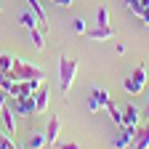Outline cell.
Returning a JSON list of instances; mask_svg holds the SVG:
<instances>
[{
	"mask_svg": "<svg viewBox=\"0 0 149 149\" xmlns=\"http://www.w3.org/2000/svg\"><path fill=\"white\" fill-rule=\"evenodd\" d=\"M56 6H72V0H56Z\"/></svg>",
	"mask_w": 149,
	"mask_h": 149,
	"instance_id": "cell-25",
	"label": "cell"
},
{
	"mask_svg": "<svg viewBox=\"0 0 149 149\" xmlns=\"http://www.w3.org/2000/svg\"><path fill=\"white\" fill-rule=\"evenodd\" d=\"M130 149H149V123L136 125V136H133V146Z\"/></svg>",
	"mask_w": 149,
	"mask_h": 149,
	"instance_id": "cell-7",
	"label": "cell"
},
{
	"mask_svg": "<svg viewBox=\"0 0 149 149\" xmlns=\"http://www.w3.org/2000/svg\"><path fill=\"white\" fill-rule=\"evenodd\" d=\"M19 24L27 27V29H35V27H37V19H35L32 11H22V13H19Z\"/></svg>",
	"mask_w": 149,
	"mask_h": 149,
	"instance_id": "cell-15",
	"label": "cell"
},
{
	"mask_svg": "<svg viewBox=\"0 0 149 149\" xmlns=\"http://www.w3.org/2000/svg\"><path fill=\"white\" fill-rule=\"evenodd\" d=\"M45 32L40 29V27H35V29H29V37H32V43H35V48L37 51H45V37H43Z\"/></svg>",
	"mask_w": 149,
	"mask_h": 149,
	"instance_id": "cell-14",
	"label": "cell"
},
{
	"mask_svg": "<svg viewBox=\"0 0 149 149\" xmlns=\"http://www.w3.org/2000/svg\"><path fill=\"white\" fill-rule=\"evenodd\" d=\"M125 6L130 8V13L139 16V11H141V0H125Z\"/></svg>",
	"mask_w": 149,
	"mask_h": 149,
	"instance_id": "cell-23",
	"label": "cell"
},
{
	"mask_svg": "<svg viewBox=\"0 0 149 149\" xmlns=\"http://www.w3.org/2000/svg\"><path fill=\"white\" fill-rule=\"evenodd\" d=\"M6 74L11 80H16V83H22V80H43L45 77V72L40 67H35L29 61H22V59H13V69L6 72Z\"/></svg>",
	"mask_w": 149,
	"mask_h": 149,
	"instance_id": "cell-1",
	"label": "cell"
},
{
	"mask_svg": "<svg viewBox=\"0 0 149 149\" xmlns=\"http://www.w3.org/2000/svg\"><path fill=\"white\" fill-rule=\"evenodd\" d=\"M133 136H136V128H130V125H120V128H117L115 141H112V149H130V146H133Z\"/></svg>",
	"mask_w": 149,
	"mask_h": 149,
	"instance_id": "cell-5",
	"label": "cell"
},
{
	"mask_svg": "<svg viewBox=\"0 0 149 149\" xmlns=\"http://www.w3.org/2000/svg\"><path fill=\"white\" fill-rule=\"evenodd\" d=\"M139 19H141V24L149 27V0H141V11H139Z\"/></svg>",
	"mask_w": 149,
	"mask_h": 149,
	"instance_id": "cell-19",
	"label": "cell"
},
{
	"mask_svg": "<svg viewBox=\"0 0 149 149\" xmlns=\"http://www.w3.org/2000/svg\"><path fill=\"white\" fill-rule=\"evenodd\" d=\"M53 146H56V149H80L77 141H56Z\"/></svg>",
	"mask_w": 149,
	"mask_h": 149,
	"instance_id": "cell-21",
	"label": "cell"
},
{
	"mask_svg": "<svg viewBox=\"0 0 149 149\" xmlns=\"http://www.w3.org/2000/svg\"><path fill=\"white\" fill-rule=\"evenodd\" d=\"M13 136H6V133H0V149H13Z\"/></svg>",
	"mask_w": 149,
	"mask_h": 149,
	"instance_id": "cell-20",
	"label": "cell"
},
{
	"mask_svg": "<svg viewBox=\"0 0 149 149\" xmlns=\"http://www.w3.org/2000/svg\"><path fill=\"white\" fill-rule=\"evenodd\" d=\"M48 3H56V0H48Z\"/></svg>",
	"mask_w": 149,
	"mask_h": 149,
	"instance_id": "cell-27",
	"label": "cell"
},
{
	"mask_svg": "<svg viewBox=\"0 0 149 149\" xmlns=\"http://www.w3.org/2000/svg\"><path fill=\"white\" fill-rule=\"evenodd\" d=\"M59 133H61V117H51L48 120V125H45V139H48V144L53 146L56 141H59Z\"/></svg>",
	"mask_w": 149,
	"mask_h": 149,
	"instance_id": "cell-8",
	"label": "cell"
},
{
	"mask_svg": "<svg viewBox=\"0 0 149 149\" xmlns=\"http://www.w3.org/2000/svg\"><path fill=\"white\" fill-rule=\"evenodd\" d=\"M6 99H8V93H6V91H0V109L6 107Z\"/></svg>",
	"mask_w": 149,
	"mask_h": 149,
	"instance_id": "cell-24",
	"label": "cell"
},
{
	"mask_svg": "<svg viewBox=\"0 0 149 149\" xmlns=\"http://www.w3.org/2000/svg\"><path fill=\"white\" fill-rule=\"evenodd\" d=\"M72 29H74V32H80V35H85V29H88V27H85V22H83V19L77 16V19L72 22Z\"/></svg>",
	"mask_w": 149,
	"mask_h": 149,
	"instance_id": "cell-22",
	"label": "cell"
},
{
	"mask_svg": "<svg viewBox=\"0 0 149 149\" xmlns=\"http://www.w3.org/2000/svg\"><path fill=\"white\" fill-rule=\"evenodd\" d=\"M139 120H141V112H139V107H136V104H128V107L123 109V125L136 128V125H139Z\"/></svg>",
	"mask_w": 149,
	"mask_h": 149,
	"instance_id": "cell-9",
	"label": "cell"
},
{
	"mask_svg": "<svg viewBox=\"0 0 149 149\" xmlns=\"http://www.w3.org/2000/svg\"><path fill=\"white\" fill-rule=\"evenodd\" d=\"M77 69H80L77 59H69V56H61V59H59V88H61V93H69Z\"/></svg>",
	"mask_w": 149,
	"mask_h": 149,
	"instance_id": "cell-2",
	"label": "cell"
},
{
	"mask_svg": "<svg viewBox=\"0 0 149 149\" xmlns=\"http://www.w3.org/2000/svg\"><path fill=\"white\" fill-rule=\"evenodd\" d=\"M85 35L91 37V40H99V43H104V40H109L112 37V27H91V29H85Z\"/></svg>",
	"mask_w": 149,
	"mask_h": 149,
	"instance_id": "cell-12",
	"label": "cell"
},
{
	"mask_svg": "<svg viewBox=\"0 0 149 149\" xmlns=\"http://www.w3.org/2000/svg\"><path fill=\"white\" fill-rule=\"evenodd\" d=\"M48 144V139H45V130L40 133V130H37V133H29V139H27V149H43Z\"/></svg>",
	"mask_w": 149,
	"mask_h": 149,
	"instance_id": "cell-13",
	"label": "cell"
},
{
	"mask_svg": "<svg viewBox=\"0 0 149 149\" xmlns=\"http://www.w3.org/2000/svg\"><path fill=\"white\" fill-rule=\"evenodd\" d=\"M107 109H109V115H112V123H115V125L120 128V125H123V109H120V107H117L115 101H112V99H109Z\"/></svg>",
	"mask_w": 149,
	"mask_h": 149,
	"instance_id": "cell-16",
	"label": "cell"
},
{
	"mask_svg": "<svg viewBox=\"0 0 149 149\" xmlns=\"http://www.w3.org/2000/svg\"><path fill=\"white\" fill-rule=\"evenodd\" d=\"M13 112L22 115V117L37 115V112H35V96H19V99H13Z\"/></svg>",
	"mask_w": 149,
	"mask_h": 149,
	"instance_id": "cell-6",
	"label": "cell"
},
{
	"mask_svg": "<svg viewBox=\"0 0 149 149\" xmlns=\"http://www.w3.org/2000/svg\"><path fill=\"white\" fill-rule=\"evenodd\" d=\"M32 96H35V112H37V115L48 109V88H45V85H40Z\"/></svg>",
	"mask_w": 149,
	"mask_h": 149,
	"instance_id": "cell-11",
	"label": "cell"
},
{
	"mask_svg": "<svg viewBox=\"0 0 149 149\" xmlns=\"http://www.w3.org/2000/svg\"><path fill=\"white\" fill-rule=\"evenodd\" d=\"M96 24H99V27H109V8L101 6V8L96 11Z\"/></svg>",
	"mask_w": 149,
	"mask_h": 149,
	"instance_id": "cell-18",
	"label": "cell"
},
{
	"mask_svg": "<svg viewBox=\"0 0 149 149\" xmlns=\"http://www.w3.org/2000/svg\"><path fill=\"white\" fill-rule=\"evenodd\" d=\"M107 104H109V91L107 88H93L88 93V109L91 112H101V109H107Z\"/></svg>",
	"mask_w": 149,
	"mask_h": 149,
	"instance_id": "cell-4",
	"label": "cell"
},
{
	"mask_svg": "<svg viewBox=\"0 0 149 149\" xmlns=\"http://www.w3.org/2000/svg\"><path fill=\"white\" fill-rule=\"evenodd\" d=\"M123 85H125V91L130 93V96H139V93L146 88V67H144V64H139V67H136V69L125 77V83H123Z\"/></svg>",
	"mask_w": 149,
	"mask_h": 149,
	"instance_id": "cell-3",
	"label": "cell"
},
{
	"mask_svg": "<svg viewBox=\"0 0 149 149\" xmlns=\"http://www.w3.org/2000/svg\"><path fill=\"white\" fill-rule=\"evenodd\" d=\"M0 115H3V123H6L8 136H13V133H16V112L8 107V101H6V107H3V109H0Z\"/></svg>",
	"mask_w": 149,
	"mask_h": 149,
	"instance_id": "cell-10",
	"label": "cell"
},
{
	"mask_svg": "<svg viewBox=\"0 0 149 149\" xmlns=\"http://www.w3.org/2000/svg\"><path fill=\"white\" fill-rule=\"evenodd\" d=\"M0 11H3V8H0Z\"/></svg>",
	"mask_w": 149,
	"mask_h": 149,
	"instance_id": "cell-28",
	"label": "cell"
},
{
	"mask_svg": "<svg viewBox=\"0 0 149 149\" xmlns=\"http://www.w3.org/2000/svg\"><path fill=\"white\" fill-rule=\"evenodd\" d=\"M144 115H146V120H149V101H146V109H144Z\"/></svg>",
	"mask_w": 149,
	"mask_h": 149,
	"instance_id": "cell-26",
	"label": "cell"
},
{
	"mask_svg": "<svg viewBox=\"0 0 149 149\" xmlns=\"http://www.w3.org/2000/svg\"><path fill=\"white\" fill-rule=\"evenodd\" d=\"M13 59L16 56H11V53H0V72H11L13 69Z\"/></svg>",
	"mask_w": 149,
	"mask_h": 149,
	"instance_id": "cell-17",
	"label": "cell"
}]
</instances>
